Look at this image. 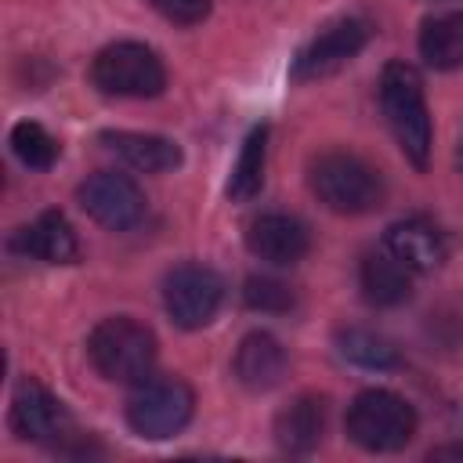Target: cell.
Listing matches in <instances>:
<instances>
[{
	"label": "cell",
	"mask_w": 463,
	"mask_h": 463,
	"mask_svg": "<svg viewBox=\"0 0 463 463\" xmlns=\"http://www.w3.org/2000/svg\"><path fill=\"white\" fill-rule=\"evenodd\" d=\"M380 109L387 116V127H391L402 156L416 170H427L434 134H430L423 80L412 65H405V61H387L383 65V72H380Z\"/></svg>",
	"instance_id": "6da1fadb"
},
{
	"label": "cell",
	"mask_w": 463,
	"mask_h": 463,
	"mask_svg": "<svg viewBox=\"0 0 463 463\" xmlns=\"http://www.w3.org/2000/svg\"><path fill=\"white\" fill-rule=\"evenodd\" d=\"M87 354H90V365L105 380L134 387L145 376H152L159 344H156V333L145 322H137L130 315H112V318H101L90 329Z\"/></svg>",
	"instance_id": "7a4b0ae2"
},
{
	"label": "cell",
	"mask_w": 463,
	"mask_h": 463,
	"mask_svg": "<svg viewBox=\"0 0 463 463\" xmlns=\"http://www.w3.org/2000/svg\"><path fill=\"white\" fill-rule=\"evenodd\" d=\"M311 192L318 195V203L333 213H344V217H358V213H369L383 203V177L380 170L354 156V152H322L315 163H311Z\"/></svg>",
	"instance_id": "3957f363"
},
{
	"label": "cell",
	"mask_w": 463,
	"mask_h": 463,
	"mask_svg": "<svg viewBox=\"0 0 463 463\" xmlns=\"http://www.w3.org/2000/svg\"><path fill=\"white\" fill-rule=\"evenodd\" d=\"M416 409L387 391V387H369L362 394H354V402L347 405V438L365 449V452H398L416 438Z\"/></svg>",
	"instance_id": "277c9868"
},
{
	"label": "cell",
	"mask_w": 463,
	"mask_h": 463,
	"mask_svg": "<svg viewBox=\"0 0 463 463\" xmlns=\"http://www.w3.org/2000/svg\"><path fill=\"white\" fill-rule=\"evenodd\" d=\"M195 412V391L181 376H145L130 387L127 398V427L137 438L163 441L188 427Z\"/></svg>",
	"instance_id": "5b68a950"
},
{
	"label": "cell",
	"mask_w": 463,
	"mask_h": 463,
	"mask_svg": "<svg viewBox=\"0 0 463 463\" xmlns=\"http://www.w3.org/2000/svg\"><path fill=\"white\" fill-rule=\"evenodd\" d=\"M90 83L109 98H156L166 87V65L152 47L119 40L94 54Z\"/></svg>",
	"instance_id": "8992f818"
},
{
	"label": "cell",
	"mask_w": 463,
	"mask_h": 463,
	"mask_svg": "<svg viewBox=\"0 0 463 463\" xmlns=\"http://www.w3.org/2000/svg\"><path fill=\"white\" fill-rule=\"evenodd\" d=\"M373 36V25L358 14H344V18H333L326 22L293 58L289 65V76L297 83H311V80H322V76H333L336 69H344L351 58L362 54V47L369 43Z\"/></svg>",
	"instance_id": "52a82bcc"
},
{
	"label": "cell",
	"mask_w": 463,
	"mask_h": 463,
	"mask_svg": "<svg viewBox=\"0 0 463 463\" xmlns=\"http://www.w3.org/2000/svg\"><path fill=\"white\" fill-rule=\"evenodd\" d=\"M224 300V279L206 264H177L163 282V307L181 329H203L213 322Z\"/></svg>",
	"instance_id": "ba28073f"
},
{
	"label": "cell",
	"mask_w": 463,
	"mask_h": 463,
	"mask_svg": "<svg viewBox=\"0 0 463 463\" xmlns=\"http://www.w3.org/2000/svg\"><path fill=\"white\" fill-rule=\"evenodd\" d=\"M76 199L101 228H112V232H127L145 217L141 184L119 170L87 174V181H80V188H76Z\"/></svg>",
	"instance_id": "9c48e42d"
},
{
	"label": "cell",
	"mask_w": 463,
	"mask_h": 463,
	"mask_svg": "<svg viewBox=\"0 0 463 463\" xmlns=\"http://www.w3.org/2000/svg\"><path fill=\"white\" fill-rule=\"evenodd\" d=\"M246 250L264 264L289 268V264L307 257L311 232L293 213H260L246 224Z\"/></svg>",
	"instance_id": "30bf717a"
},
{
	"label": "cell",
	"mask_w": 463,
	"mask_h": 463,
	"mask_svg": "<svg viewBox=\"0 0 463 463\" xmlns=\"http://www.w3.org/2000/svg\"><path fill=\"white\" fill-rule=\"evenodd\" d=\"M69 427V412L65 405L33 376H25L14 387L11 398V430L22 441H54L61 438Z\"/></svg>",
	"instance_id": "8fae6325"
},
{
	"label": "cell",
	"mask_w": 463,
	"mask_h": 463,
	"mask_svg": "<svg viewBox=\"0 0 463 463\" xmlns=\"http://www.w3.org/2000/svg\"><path fill=\"white\" fill-rule=\"evenodd\" d=\"M232 373L246 391H271V387H279L286 380L289 354L271 333L253 329V333H246L239 340L235 358H232Z\"/></svg>",
	"instance_id": "7c38bea8"
},
{
	"label": "cell",
	"mask_w": 463,
	"mask_h": 463,
	"mask_svg": "<svg viewBox=\"0 0 463 463\" xmlns=\"http://www.w3.org/2000/svg\"><path fill=\"white\" fill-rule=\"evenodd\" d=\"M11 250L43 264H76L80 260V239L72 232V224L65 221V213L58 210H43L36 221H29L25 228L14 232Z\"/></svg>",
	"instance_id": "4fadbf2b"
},
{
	"label": "cell",
	"mask_w": 463,
	"mask_h": 463,
	"mask_svg": "<svg viewBox=\"0 0 463 463\" xmlns=\"http://www.w3.org/2000/svg\"><path fill=\"white\" fill-rule=\"evenodd\" d=\"M383 246L409 268V271H434L445 264L449 246L438 224H430L427 217H405L394 221L383 235Z\"/></svg>",
	"instance_id": "5bb4252c"
},
{
	"label": "cell",
	"mask_w": 463,
	"mask_h": 463,
	"mask_svg": "<svg viewBox=\"0 0 463 463\" xmlns=\"http://www.w3.org/2000/svg\"><path fill=\"white\" fill-rule=\"evenodd\" d=\"M116 159H123L130 170L141 174H166L181 166V145L163 134H141V130H105L98 137Z\"/></svg>",
	"instance_id": "9a60e30c"
},
{
	"label": "cell",
	"mask_w": 463,
	"mask_h": 463,
	"mask_svg": "<svg viewBox=\"0 0 463 463\" xmlns=\"http://www.w3.org/2000/svg\"><path fill=\"white\" fill-rule=\"evenodd\" d=\"M329 405L322 394H297L279 416H275V441L289 456H307L318 449L326 434Z\"/></svg>",
	"instance_id": "2e32d148"
},
{
	"label": "cell",
	"mask_w": 463,
	"mask_h": 463,
	"mask_svg": "<svg viewBox=\"0 0 463 463\" xmlns=\"http://www.w3.org/2000/svg\"><path fill=\"white\" fill-rule=\"evenodd\" d=\"M358 286H362V297L376 307H398L412 297V271L391 253H369L362 257V268H358Z\"/></svg>",
	"instance_id": "e0dca14e"
},
{
	"label": "cell",
	"mask_w": 463,
	"mask_h": 463,
	"mask_svg": "<svg viewBox=\"0 0 463 463\" xmlns=\"http://www.w3.org/2000/svg\"><path fill=\"white\" fill-rule=\"evenodd\" d=\"M420 58L438 72L463 69V11H441L423 22Z\"/></svg>",
	"instance_id": "ac0fdd59"
},
{
	"label": "cell",
	"mask_w": 463,
	"mask_h": 463,
	"mask_svg": "<svg viewBox=\"0 0 463 463\" xmlns=\"http://www.w3.org/2000/svg\"><path fill=\"white\" fill-rule=\"evenodd\" d=\"M264 163H268V127L260 123L242 137V148H239L232 177H228V199L250 203L264 188Z\"/></svg>",
	"instance_id": "d6986e66"
},
{
	"label": "cell",
	"mask_w": 463,
	"mask_h": 463,
	"mask_svg": "<svg viewBox=\"0 0 463 463\" xmlns=\"http://www.w3.org/2000/svg\"><path fill=\"white\" fill-rule=\"evenodd\" d=\"M336 351H340L347 362L362 365V369H394V365L402 362V358H398V347H394L387 336H380V333H373V329H362V326L340 329V333H336Z\"/></svg>",
	"instance_id": "ffe728a7"
},
{
	"label": "cell",
	"mask_w": 463,
	"mask_h": 463,
	"mask_svg": "<svg viewBox=\"0 0 463 463\" xmlns=\"http://www.w3.org/2000/svg\"><path fill=\"white\" fill-rule=\"evenodd\" d=\"M11 148L29 170H51L58 159V137L36 119H22L11 127Z\"/></svg>",
	"instance_id": "44dd1931"
},
{
	"label": "cell",
	"mask_w": 463,
	"mask_h": 463,
	"mask_svg": "<svg viewBox=\"0 0 463 463\" xmlns=\"http://www.w3.org/2000/svg\"><path fill=\"white\" fill-rule=\"evenodd\" d=\"M242 300H246V307L268 311V315H282V311H289V307L297 304L293 289H289L286 282L271 279V275H253V279H246V282H242Z\"/></svg>",
	"instance_id": "7402d4cb"
},
{
	"label": "cell",
	"mask_w": 463,
	"mask_h": 463,
	"mask_svg": "<svg viewBox=\"0 0 463 463\" xmlns=\"http://www.w3.org/2000/svg\"><path fill=\"white\" fill-rule=\"evenodd\" d=\"M163 18L177 22V25H195L210 14V4L213 0H148Z\"/></svg>",
	"instance_id": "603a6c76"
},
{
	"label": "cell",
	"mask_w": 463,
	"mask_h": 463,
	"mask_svg": "<svg viewBox=\"0 0 463 463\" xmlns=\"http://www.w3.org/2000/svg\"><path fill=\"white\" fill-rule=\"evenodd\" d=\"M463 459V445H441V449H430V459Z\"/></svg>",
	"instance_id": "cb8c5ba5"
},
{
	"label": "cell",
	"mask_w": 463,
	"mask_h": 463,
	"mask_svg": "<svg viewBox=\"0 0 463 463\" xmlns=\"http://www.w3.org/2000/svg\"><path fill=\"white\" fill-rule=\"evenodd\" d=\"M456 166L463 170V130H459V141H456Z\"/></svg>",
	"instance_id": "d4e9b609"
}]
</instances>
